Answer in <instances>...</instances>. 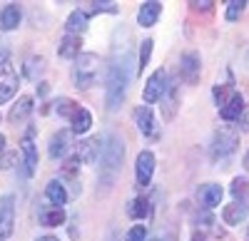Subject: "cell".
I'll use <instances>...</instances> for the list:
<instances>
[{
    "mask_svg": "<svg viewBox=\"0 0 249 241\" xmlns=\"http://www.w3.org/2000/svg\"><path fill=\"white\" fill-rule=\"evenodd\" d=\"M23 72H25V77H28V80H40V75L45 72V60L40 57V55L28 57V63H25Z\"/></svg>",
    "mask_w": 249,
    "mask_h": 241,
    "instance_id": "24",
    "label": "cell"
},
{
    "mask_svg": "<svg viewBox=\"0 0 249 241\" xmlns=\"http://www.w3.org/2000/svg\"><path fill=\"white\" fill-rule=\"evenodd\" d=\"M155 174V154L152 152H140L137 154V162H135V177H137V184L140 187H147L150 179Z\"/></svg>",
    "mask_w": 249,
    "mask_h": 241,
    "instance_id": "8",
    "label": "cell"
},
{
    "mask_svg": "<svg viewBox=\"0 0 249 241\" xmlns=\"http://www.w3.org/2000/svg\"><path fill=\"white\" fill-rule=\"evenodd\" d=\"M237 147H239V134H237V129H232V127H222V129L214 132V137H212V147H210V152H212L214 159H227L230 154H234Z\"/></svg>",
    "mask_w": 249,
    "mask_h": 241,
    "instance_id": "4",
    "label": "cell"
},
{
    "mask_svg": "<svg viewBox=\"0 0 249 241\" xmlns=\"http://www.w3.org/2000/svg\"><path fill=\"white\" fill-rule=\"evenodd\" d=\"M199 72H202V60L199 52L195 50H187L179 60V77L184 80L187 85H197L199 82Z\"/></svg>",
    "mask_w": 249,
    "mask_h": 241,
    "instance_id": "5",
    "label": "cell"
},
{
    "mask_svg": "<svg viewBox=\"0 0 249 241\" xmlns=\"http://www.w3.org/2000/svg\"><path fill=\"white\" fill-rule=\"evenodd\" d=\"M100 77V57L95 52H82L75 60V67H72V82L80 90H90L95 87Z\"/></svg>",
    "mask_w": 249,
    "mask_h": 241,
    "instance_id": "3",
    "label": "cell"
},
{
    "mask_svg": "<svg viewBox=\"0 0 249 241\" xmlns=\"http://www.w3.org/2000/svg\"><path fill=\"white\" fill-rule=\"evenodd\" d=\"M244 167H247V169H249V152H247V154H244Z\"/></svg>",
    "mask_w": 249,
    "mask_h": 241,
    "instance_id": "41",
    "label": "cell"
},
{
    "mask_svg": "<svg viewBox=\"0 0 249 241\" xmlns=\"http://www.w3.org/2000/svg\"><path fill=\"white\" fill-rule=\"evenodd\" d=\"M68 32L70 35H82L88 30V13H82V10H72L70 17H68V23H65Z\"/></svg>",
    "mask_w": 249,
    "mask_h": 241,
    "instance_id": "21",
    "label": "cell"
},
{
    "mask_svg": "<svg viewBox=\"0 0 249 241\" xmlns=\"http://www.w3.org/2000/svg\"><path fill=\"white\" fill-rule=\"evenodd\" d=\"M247 214H249V207L244 202H232L230 207L222 209V219H224V224H230V226H237L239 222H244Z\"/></svg>",
    "mask_w": 249,
    "mask_h": 241,
    "instance_id": "14",
    "label": "cell"
},
{
    "mask_svg": "<svg viewBox=\"0 0 249 241\" xmlns=\"http://www.w3.org/2000/svg\"><path fill=\"white\" fill-rule=\"evenodd\" d=\"M37 241H60V239H55V236H50V234H48V236H40Z\"/></svg>",
    "mask_w": 249,
    "mask_h": 241,
    "instance_id": "39",
    "label": "cell"
},
{
    "mask_svg": "<svg viewBox=\"0 0 249 241\" xmlns=\"http://www.w3.org/2000/svg\"><path fill=\"white\" fill-rule=\"evenodd\" d=\"M15 226V196L5 194L0 199V241L8 239Z\"/></svg>",
    "mask_w": 249,
    "mask_h": 241,
    "instance_id": "7",
    "label": "cell"
},
{
    "mask_svg": "<svg viewBox=\"0 0 249 241\" xmlns=\"http://www.w3.org/2000/svg\"><path fill=\"white\" fill-rule=\"evenodd\" d=\"M127 214H130L132 219H142V216H147V214H150V202H147L144 196L132 199V202H130V209H127Z\"/></svg>",
    "mask_w": 249,
    "mask_h": 241,
    "instance_id": "27",
    "label": "cell"
},
{
    "mask_svg": "<svg viewBox=\"0 0 249 241\" xmlns=\"http://www.w3.org/2000/svg\"><path fill=\"white\" fill-rule=\"evenodd\" d=\"M68 149H70V132L68 129H60V132H55L53 134V139H50V157L53 159H57V157H65L68 154Z\"/></svg>",
    "mask_w": 249,
    "mask_h": 241,
    "instance_id": "16",
    "label": "cell"
},
{
    "mask_svg": "<svg viewBox=\"0 0 249 241\" xmlns=\"http://www.w3.org/2000/svg\"><path fill=\"white\" fill-rule=\"evenodd\" d=\"M242 112H244V97H242L239 92H234L232 99L224 105V110H219V114H222L224 122H234V119L242 117Z\"/></svg>",
    "mask_w": 249,
    "mask_h": 241,
    "instance_id": "17",
    "label": "cell"
},
{
    "mask_svg": "<svg viewBox=\"0 0 249 241\" xmlns=\"http://www.w3.org/2000/svg\"><path fill=\"white\" fill-rule=\"evenodd\" d=\"M239 129H242V132H249V112H247V110H244L242 117H239Z\"/></svg>",
    "mask_w": 249,
    "mask_h": 241,
    "instance_id": "37",
    "label": "cell"
},
{
    "mask_svg": "<svg viewBox=\"0 0 249 241\" xmlns=\"http://www.w3.org/2000/svg\"><path fill=\"white\" fill-rule=\"evenodd\" d=\"M144 239H147V226L137 224V226H132L127 231V239H124V241H144Z\"/></svg>",
    "mask_w": 249,
    "mask_h": 241,
    "instance_id": "33",
    "label": "cell"
},
{
    "mask_svg": "<svg viewBox=\"0 0 249 241\" xmlns=\"http://www.w3.org/2000/svg\"><path fill=\"white\" fill-rule=\"evenodd\" d=\"M162 13V3H155V0H150V3H142L140 5V13H137V23L142 28H152L157 23V17Z\"/></svg>",
    "mask_w": 249,
    "mask_h": 241,
    "instance_id": "13",
    "label": "cell"
},
{
    "mask_svg": "<svg viewBox=\"0 0 249 241\" xmlns=\"http://www.w3.org/2000/svg\"><path fill=\"white\" fill-rule=\"evenodd\" d=\"M18 92V72L13 65H5L0 70V105H5Z\"/></svg>",
    "mask_w": 249,
    "mask_h": 241,
    "instance_id": "9",
    "label": "cell"
},
{
    "mask_svg": "<svg viewBox=\"0 0 249 241\" xmlns=\"http://www.w3.org/2000/svg\"><path fill=\"white\" fill-rule=\"evenodd\" d=\"M244 8H247L244 0H232V3H227V20H237Z\"/></svg>",
    "mask_w": 249,
    "mask_h": 241,
    "instance_id": "32",
    "label": "cell"
},
{
    "mask_svg": "<svg viewBox=\"0 0 249 241\" xmlns=\"http://www.w3.org/2000/svg\"><path fill=\"white\" fill-rule=\"evenodd\" d=\"M40 222H43L45 226H60L62 222H65V211H62V207L43 209L40 211Z\"/></svg>",
    "mask_w": 249,
    "mask_h": 241,
    "instance_id": "25",
    "label": "cell"
},
{
    "mask_svg": "<svg viewBox=\"0 0 249 241\" xmlns=\"http://www.w3.org/2000/svg\"><path fill=\"white\" fill-rule=\"evenodd\" d=\"M20 17H23V10L15 3L0 8V30H15L20 25Z\"/></svg>",
    "mask_w": 249,
    "mask_h": 241,
    "instance_id": "15",
    "label": "cell"
},
{
    "mask_svg": "<svg viewBox=\"0 0 249 241\" xmlns=\"http://www.w3.org/2000/svg\"><path fill=\"white\" fill-rule=\"evenodd\" d=\"M30 112H33V99L30 97H20L18 99V105L10 110V122H23V119H28L30 117Z\"/></svg>",
    "mask_w": 249,
    "mask_h": 241,
    "instance_id": "22",
    "label": "cell"
},
{
    "mask_svg": "<svg viewBox=\"0 0 249 241\" xmlns=\"http://www.w3.org/2000/svg\"><path fill=\"white\" fill-rule=\"evenodd\" d=\"M232 95H234V90H232L230 85H217V87H214V99H217V107H219V110H224V105L232 99Z\"/></svg>",
    "mask_w": 249,
    "mask_h": 241,
    "instance_id": "29",
    "label": "cell"
},
{
    "mask_svg": "<svg viewBox=\"0 0 249 241\" xmlns=\"http://www.w3.org/2000/svg\"><path fill=\"white\" fill-rule=\"evenodd\" d=\"M15 152H8V154H0V169H10L13 162H15Z\"/></svg>",
    "mask_w": 249,
    "mask_h": 241,
    "instance_id": "36",
    "label": "cell"
},
{
    "mask_svg": "<svg viewBox=\"0 0 249 241\" xmlns=\"http://www.w3.org/2000/svg\"><path fill=\"white\" fill-rule=\"evenodd\" d=\"M140 50H142V55H140V60H137V72H142L144 67H147V63H150V55H152V40H150V37H144V40H142V45H140Z\"/></svg>",
    "mask_w": 249,
    "mask_h": 241,
    "instance_id": "30",
    "label": "cell"
},
{
    "mask_svg": "<svg viewBox=\"0 0 249 241\" xmlns=\"http://www.w3.org/2000/svg\"><path fill=\"white\" fill-rule=\"evenodd\" d=\"M80 48H82V37L80 35H65L60 40V48H57V52H60V57H80L82 52H80Z\"/></svg>",
    "mask_w": 249,
    "mask_h": 241,
    "instance_id": "18",
    "label": "cell"
},
{
    "mask_svg": "<svg viewBox=\"0 0 249 241\" xmlns=\"http://www.w3.org/2000/svg\"><path fill=\"white\" fill-rule=\"evenodd\" d=\"M135 119H137V127H140L142 134H147V137L155 134V112H152V107H147V105L140 107L135 112Z\"/></svg>",
    "mask_w": 249,
    "mask_h": 241,
    "instance_id": "19",
    "label": "cell"
},
{
    "mask_svg": "<svg viewBox=\"0 0 249 241\" xmlns=\"http://www.w3.org/2000/svg\"><path fill=\"white\" fill-rule=\"evenodd\" d=\"M122 159H124V142L112 132L102 134V139H100V167H102V172L107 177H112L122 167Z\"/></svg>",
    "mask_w": 249,
    "mask_h": 241,
    "instance_id": "2",
    "label": "cell"
},
{
    "mask_svg": "<svg viewBox=\"0 0 249 241\" xmlns=\"http://www.w3.org/2000/svg\"><path fill=\"white\" fill-rule=\"evenodd\" d=\"M55 107H57V114L65 117V119H72L77 114V110H80V105L75 102V99H70V97H60Z\"/></svg>",
    "mask_w": 249,
    "mask_h": 241,
    "instance_id": "26",
    "label": "cell"
},
{
    "mask_svg": "<svg viewBox=\"0 0 249 241\" xmlns=\"http://www.w3.org/2000/svg\"><path fill=\"white\" fill-rule=\"evenodd\" d=\"M232 194L239 199V202H244V196H249V182H247V179H234V182H232Z\"/></svg>",
    "mask_w": 249,
    "mask_h": 241,
    "instance_id": "31",
    "label": "cell"
},
{
    "mask_svg": "<svg viewBox=\"0 0 249 241\" xmlns=\"http://www.w3.org/2000/svg\"><path fill=\"white\" fill-rule=\"evenodd\" d=\"M152 241H160V239H152Z\"/></svg>",
    "mask_w": 249,
    "mask_h": 241,
    "instance_id": "42",
    "label": "cell"
},
{
    "mask_svg": "<svg viewBox=\"0 0 249 241\" xmlns=\"http://www.w3.org/2000/svg\"><path fill=\"white\" fill-rule=\"evenodd\" d=\"M90 13H117V3H90Z\"/></svg>",
    "mask_w": 249,
    "mask_h": 241,
    "instance_id": "34",
    "label": "cell"
},
{
    "mask_svg": "<svg viewBox=\"0 0 249 241\" xmlns=\"http://www.w3.org/2000/svg\"><path fill=\"white\" fill-rule=\"evenodd\" d=\"M137 70V63H135V55H132V48L122 45V48H115L112 50V63L107 67V95H105V102H107V110L115 112L120 110V105L124 102V95H127V87H130V80H132V72Z\"/></svg>",
    "mask_w": 249,
    "mask_h": 241,
    "instance_id": "1",
    "label": "cell"
},
{
    "mask_svg": "<svg viewBox=\"0 0 249 241\" xmlns=\"http://www.w3.org/2000/svg\"><path fill=\"white\" fill-rule=\"evenodd\" d=\"M33 137H35V127H28V132H25V137H23V142H20V149H23V159H25V174H28V177H33V174H35V167H37V149H35Z\"/></svg>",
    "mask_w": 249,
    "mask_h": 241,
    "instance_id": "10",
    "label": "cell"
},
{
    "mask_svg": "<svg viewBox=\"0 0 249 241\" xmlns=\"http://www.w3.org/2000/svg\"><path fill=\"white\" fill-rule=\"evenodd\" d=\"M222 194H224V192H222L219 184H202L199 192H197V196H199V202H202L204 209H214V207H219Z\"/></svg>",
    "mask_w": 249,
    "mask_h": 241,
    "instance_id": "12",
    "label": "cell"
},
{
    "mask_svg": "<svg viewBox=\"0 0 249 241\" xmlns=\"http://www.w3.org/2000/svg\"><path fill=\"white\" fill-rule=\"evenodd\" d=\"M190 8H192V10H197V13H210V10L214 8V3H210V0H202V3H197V0H192Z\"/></svg>",
    "mask_w": 249,
    "mask_h": 241,
    "instance_id": "35",
    "label": "cell"
},
{
    "mask_svg": "<svg viewBox=\"0 0 249 241\" xmlns=\"http://www.w3.org/2000/svg\"><path fill=\"white\" fill-rule=\"evenodd\" d=\"M167 87H170V82H167V72L164 70H155L152 75H150V80H147V85H144V92H142V97H144V102H160V99L164 97V92H167Z\"/></svg>",
    "mask_w": 249,
    "mask_h": 241,
    "instance_id": "6",
    "label": "cell"
},
{
    "mask_svg": "<svg viewBox=\"0 0 249 241\" xmlns=\"http://www.w3.org/2000/svg\"><path fill=\"white\" fill-rule=\"evenodd\" d=\"M3 149H5V137L0 134V154H3Z\"/></svg>",
    "mask_w": 249,
    "mask_h": 241,
    "instance_id": "40",
    "label": "cell"
},
{
    "mask_svg": "<svg viewBox=\"0 0 249 241\" xmlns=\"http://www.w3.org/2000/svg\"><path fill=\"white\" fill-rule=\"evenodd\" d=\"M45 196H48V202L53 207H62L68 202V192H65V184L60 182V179H53V182H48L45 187Z\"/></svg>",
    "mask_w": 249,
    "mask_h": 241,
    "instance_id": "20",
    "label": "cell"
},
{
    "mask_svg": "<svg viewBox=\"0 0 249 241\" xmlns=\"http://www.w3.org/2000/svg\"><path fill=\"white\" fill-rule=\"evenodd\" d=\"M164 119H172V114H175V107H177V90H175V85H170L167 87V92H164ZM160 99V102H162Z\"/></svg>",
    "mask_w": 249,
    "mask_h": 241,
    "instance_id": "28",
    "label": "cell"
},
{
    "mask_svg": "<svg viewBox=\"0 0 249 241\" xmlns=\"http://www.w3.org/2000/svg\"><path fill=\"white\" fill-rule=\"evenodd\" d=\"M70 127H72V132H75V134L88 132V129L92 127V114H90L85 107H80V110H77V114L70 119Z\"/></svg>",
    "mask_w": 249,
    "mask_h": 241,
    "instance_id": "23",
    "label": "cell"
},
{
    "mask_svg": "<svg viewBox=\"0 0 249 241\" xmlns=\"http://www.w3.org/2000/svg\"><path fill=\"white\" fill-rule=\"evenodd\" d=\"M247 241H249V234H247Z\"/></svg>",
    "mask_w": 249,
    "mask_h": 241,
    "instance_id": "43",
    "label": "cell"
},
{
    "mask_svg": "<svg viewBox=\"0 0 249 241\" xmlns=\"http://www.w3.org/2000/svg\"><path fill=\"white\" fill-rule=\"evenodd\" d=\"M100 139H82L80 145H75V159L82 164H92L97 162V154H100Z\"/></svg>",
    "mask_w": 249,
    "mask_h": 241,
    "instance_id": "11",
    "label": "cell"
},
{
    "mask_svg": "<svg viewBox=\"0 0 249 241\" xmlns=\"http://www.w3.org/2000/svg\"><path fill=\"white\" fill-rule=\"evenodd\" d=\"M192 241H207V236H204V234H202V231H197V234H195V236H192Z\"/></svg>",
    "mask_w": 249,
    "mask_h": 241,
    "instance_id": "38",
    "label": "cell"
}]
</instances>
